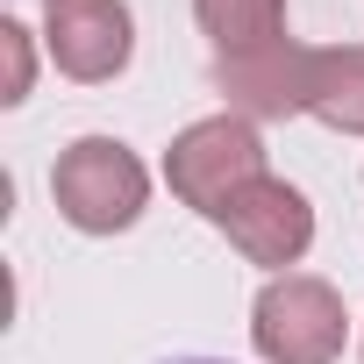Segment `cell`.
<instances>
[{
    "mask_svg": "<svg viewBox=\"0 0 364 364\" xmlns=\"http://www.w3.org/2000/svg\"><path fill=\"white\" fill-rule=\"evenodd\" d=\"M215 222L236 236V250H243L250 264H293V257L314 243V215H307V200L286 186V178H250L243 193L222 200Z\"/></svg>",
    "mask_w": 364,
    "mask_h": 364,
    "instance_id": "277c9868",
    "label": "cell"
},
{
    "mask_svg": "<svg viewBox=\"0 0 364 364\" xmlns=\"http://www.w3.org/2000/svg\"><path fill=\"white\" fill-rule=\"evenodd\" d=\"M193 15L215 36L222 65H243L286 43V0H193Z\"/></svg>",
    "mask_w": 364,
    "mask_h": 364,
    "instance_id": "52a82bcc",
    "label": "cell"
},
{
    "mask_svg": "<svg viewBox=\"0 0 364 364\" xmlns=\"http://www.w3.org/2000/svg\"><path fill=\"white\" fill-rule=\"evenodd\" d=\"M22 36H29L22 22H0V43H8V100L29 93V43H22Z\"/></svg>",
    "mask_w": 364,
    "mask_h": 364,
    "instance_id": "ba28073f",
    "label": "cell"
},
{
    "mask_svg": "<svg viewBox=\"0 0 364 364\" xmlns=\"http://www.w3.org/2000/svg\"><path fill=\"white\" fill-rule=\"evenodd\" d=\"M164 178H171V193L186 200V208H200V215L215 222L229 193H243L250 178H264V143H257V129H250L243 114L193 122L186 136L171 143V157H164Z\"/></svg>",
    "mask_w": 364,
    "mask_h": 364,
    "instance_id": "7a4b0ae2",
    "label": "cell"
},
{
    "mask_svg": "<svg viewBox=\"0 0 364 364\" xmlns=\"http://www.w3.org/2000/svg\"><path fill=\"white\" fill-rule=\"evenodd\" d=\"M293 107H307L336 129H364V50H300Z\"/></svg>",
    "mask_w": 364,
    "mask_h": 364,
    "instance_id": "8992f818",
    "label": "cell"
},
{
    "mask_svg": "<svg viewBox=\"0 0 364 364\" xmlns=\"http://www.w3.org/2000/svg\"><path fill=\"white\" fill-rule=\"evenodd\" d=\"M50 58L72 79H114L129 65V8L122 0H50Z\"/></svg>",
    "mask_w": 364,
    "mask_h": 364,
    "instance_id": "5b68a950",
    "label": "cell"
},
{
    "mask_svg": "<svg viewBox=\"0 0 364 364\" xmlns=\"http://www.w3.org/2000/svg\"><path fill=\"white\" fill-rule=\"evenodd\" d=\"M193 364H215V357H193Z\"/></svg>",
    "mask_w": 364,
    "mask_h": 364,
    "instance_id": "9c48e42d",
    "label": "cell"
},
{
    "mask_svg": "<svg viewBox=\"0 0 364 364\" xmlns=\"http://www.w3.org/2000/svg\"><path fill=\"white\" fill-rule=\"evenodd\" d=\"M264 364H336L343 350V300L321 279H272L250 321Z\"/></svg>",
    "mask_w": 364,
    "mask_h": 364,
    "instance_id": "3957f363",
    "label": "cell"
},
{
    "mask_svg": "<svg viewBox=\"0 0 364 364\" xmlns=\"http://www.w3.org/2000/svg\"><path fill=\"white\" fill-rule=\"evenodd\" d=\"M50 193H58V208H65L72 229H86V236H114V229H129V222L143 215L150 178H143V164L129 157V143H114V136H86V143H72V150L58 157Z\"/></svg>",
    "mask_w": 364,
    "mask_h": 364,
    "instance_id": "6da1fadb",
    "label": "cell"
}]
</instances>
